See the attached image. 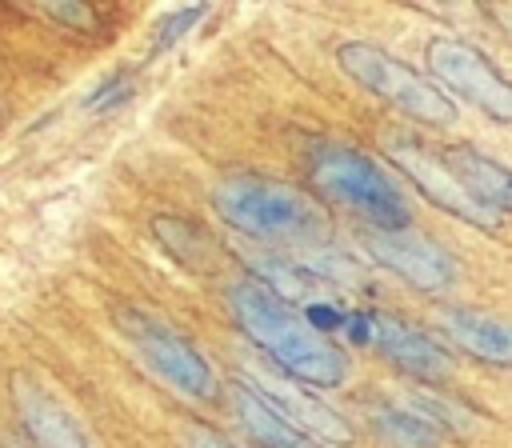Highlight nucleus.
<instances>
[{
	"mask_svg": "<svg viewBox=\"0 0 512 448\" xmlns=\"http://www.w3.org/2000/svg\"><path fill=\"white\" fill-rule=\"evenodd\" d=\"M228 308L236 328L296 384L340 388L348 380V356L320 336L288 300L272 296L260 280H240L228 288Z\"/></svg>",
	"mask_w": 512,
	"mask_h": 448,
	"instance_id": "obj_1",
	"label": "nucleus"
},
{
	"mask_svg": "<svg viewBox=\"0 0 512 448\" xmlns=\"http://www.w3.org/2000/svg\"><path fill=\"white\" fill-rule=\"evenodd\" d=\"M444 332L468 356L496 368H512V320L476 308H452L444 312Z\"/></svg>",
	"mask_w": 512,
	"mask_h": 448,
	"instance_id": "obj_13",
	"label": "nucleus"
},
{
	"mask_svg": "<svg viewBox=\"0 0 512 448\" xmlns=\"http://www.w3.org/2000/svg\"><path fill=\"white\" fill-rule=\"evenodd\" d=\"M428 72L456 96H464L472 108L492 116L496 124H512V80L468 40L456 36H432L424 48Z\"/></svg>",
	"mask_w": 512,
	"mask_h": 448,
	"instance_id": "obj_5",
	"label": "nucleus"
},
{
	"mask_svg": "<svg viewBox=\"0 0 512 448\" xmlns=\"http://www.w3.org/2000/svg\"><path fill=\"white\" fill-rule=\"evenodd\" d=\"M128 76L124 72H116V76H108L96 92H92V100H88V108H108V104H120V100H128Z\"/></svg>",
	"mask_w": 512,
	"mask_h": 448,
	"instance_id": "obj_16",
	"label": "nucleus"
},
{
	"mask_svg": "<svg viewBox=\"0 0 512 448\" xmlns=\"http://www.w3.org/2000/svg\"><path fill=\"white\" fill-rule=\"evenodd\" d=\"M372 428L388 448H436L444 432L416 408H376Z\"/></svg>",
	"mask_w": 512,
	"mask_h": 448,
	"instance_id": "obj_15",
	"label": "nucleus"
},
{
	"mask_svg": "<svg viewBox=\"0 0 512 448\" xmlns=\"http://www.w3.org/2000/svg\"><path fill=\"white\" fill-rule=\"evenodd\" d=\"M12 404L16 416L36 448H92L80 420L32 376H12Z\"/></svg>",
	"mask_w": 512,
	"mask_h": 448,
	"instance_id": "obj_9",
	"label": "nucleus"
},
{
	"mask_svg": "<svg viewBox=\"0 0 512 448\" xmlns=\"http://www.w3.org/2000/svg\"><path fill=\"white\" fill-rule=\"evenodd\" d=\"M444 164L464 184V192L472 196V204L480 212H488L492 220L512 216V168L496 164L492 156H484V152H476L468 144L444 148Z\"/></svg>",
	"mask_w": 512,
	"mask_h": 448,
	"instance_id": "obj_12",
	"label": "nucleus"
},
{
	"mask_svg": "<svg viewBox=\"0 0 512 448\" xmlns=\"http://www.w3.org/2000/svg\"><path fill=\"white\" fill-rule=\"evenodd\" d=\"M120 324H124L128 340L136 344V352L148 360V368L156 376H164L176 392H184L192 400L216 396L212 364L184 332H176L172 324H164L160 316H148V312H120Z\"/></svg>",
	"mask_w": 512,
	"mask_h": 448,
	"instance_id": "obj_6",
	"label": "nucleus"
},
{
	"mask_svg": "<svg viewBox=\"0 0 512 448\" xmlns=\"http://www.w3.org/2000/svg\"><path fill=\"white\" fill-rule=\"evenodd\" d=\"M200 12H204V8H180V12H176L168 24H164V32H160V40H156V44H160V48H164V44H172L180 32H188V28L200 20Z\"/></svg>",
	"mask_w": 512,
	"mask_h": 448,
	"instance_id": "obj_17",
	"label": "nucleus"
},
{
	"mask_svg": "<svg viewBox=\"0 0 512 448\" xmlns=\"http://www.w3.org/2000/svg\"><path fill=\"white\" fill-rule=\"evenodd\" d=\"M212 208L228 228L264 244H320L328 232V220L308 192L252 172L220 180Z\"/></svg>",
	"mask_w": 512,
	"mask_h": 448,
	"instance_id": "obj_2",
	"label": "nucleus"
},
{
	"mask_svg": "<svg viewBox=\"0 0 512 448\" xmlns=\"http://www.w3.org/2000/svg\"><path fill=\"white\" fill-rule=\"evenodd\" d=\"M364 248L368 256L388 268L392 276H400L404 284L420 288V292H448L460 276V264L448 248H440L432 236L416 232V228H400V232H364Z\"/></svg>",
	"mask_w": 512,
	"mask_h": 448,
	"instance_id": "obj_7",
	"label": "nucleus"
},
{
	"mask_svg": "<svg viewBox=\"0 0 512 448\" xmlns=\"http://www.w3.org/2000/svg\"><path fill=\"white\" fill-rule=\"evenodd\" d=\"M336 60L340 68L360 84L368 88L372 96H380L384 104L400 108L404 116H412L416 124H432V128H448L456 124L460 108L456 100L436 84L428 80L424 72H416L412 64L396 60L392 52L368 44V40H348L336 48Z\"/></svg>",
	"mask_w": 512,
	"mask_h": 448,
	"instance_id": "obj_4",
	"label": "nucleus"
},
{
	"mask_svg": "<svg viewBox=\"0 0 512 448\" xmlns=\"http://www.w3.org/2000/svg\"><path fill=\"white\" fill-rule=\"evenodd\" d=\"M188 448H236V444H228L220 432H212L204 424H192L188 428Z\"/></svg>",
	"mask_w": 512,
	"mask_h": 448,
	"instance_id": "obj_18",
	"label": "nucleus"
},
{
	"mask_svg": "<svg viewBox=\"0 0 512 448\" xmlns=\"http://www.w3.org/2000/svg\"><path fill=\"white\" fill-rule=\"evenodd\" d=\"M0 124H4V104H0Z\"/></svg>",
	"mask_w": 512,
	"mask_h": 448,
	"instance_id": "obj_19",
	"label": "nucleus"
},
{
	"mask_svg": "<svg viewBox=\"0 0 512 448\" xmlns=\"http://www.w3.org/2000/svg\"><path fill=\"white\" fill-rule=\"evenodd\" d=\"M372 344L408 376L420 380H440L452 372V356L420 328L388 316V312H372Z\"/></svg>",
	"mask_w": 512,
	"mask_h": 448,
	"instance_id": "obj_11",
	"label": "nucleus"
},
{
	"mask_svg": "<svg viewBox=\"0 0 512 448\" xmlns=\"http://www.w3.org/2000/svg\"><path fill=\"white\" fill-rule=\"evenodd\" d=\"M248 384L260 392L264 404H272L284 420H292L312 440H320V444H352V424L340 412H332L320 396H312L304 384H296V380L284 384L280 376H256Z\"/></svg>",
	"mask_w": 512,
	"mask_h": 448,
	"instance_id": "obj_10",
	"label": "nucleus"
},
{
	"mask_svg": "<svg viewBox=\"0 0 512 448\" xmlns=\"http://www.w3.org/2000/svg\"><path fill=\"white\" fill-rule=\"evenodd\" d=\"M228 396H232V408L244 424V432L260 444V448H324L320 440H312L308 432H300L292 420H284L272 404L260 400V392L248 384V380H232L228 384Z\"/></svg>",
	"mask_w": 512,
	"mask_h": 448,
	"instance_id": "obj_14",
	"label": "nucleus"
},
{
	"mask_svg": "<svg viewBox=\"0 0 512 448\" xmlns=\"http://www.w3.org/2000/svg\"><path fill=\"white\" fill-rule=\"evenodd\" d=\"M384 152H388V160L420 188V196H428L436 208H444V212H452V216H460V220H468V224H476V228L500 224V220H492L488 212H480V208L472 204V196L464 192V184L448 172L444 156H432L416 136H388Z\"/></svg>",
	"mask_w": 512,
	"mask_h": 448,
	"instance_id": "obj_8",
	"label": "nucleus"
},
{
	"mask_svg": "<svg viewBox=\"0 0 512 448\" xmlns=\"http://www.w3.org/2000/svg\"><path fill=\"white\" fill-rule=\"evenodd\" d=\"M312 184L332 196L336 204H344L348 212H356L360 220H368L376 232H400L412 228V212L404 192L388 180V172L360 148L352 144H316L312 160H308Z\"/></svg>",
	"mask_w": 512,
	"mask_h": 448,
	"instance_id": "obj_3",
	"label": "nucleus"
}]
</instances>
